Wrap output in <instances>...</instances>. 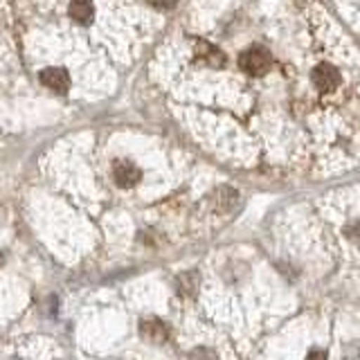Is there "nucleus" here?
I'll return each instance as SVG.
<instances>
[{
  "label": "nucleus",
  "mask_w": 360,
  "mask_h": 360,
  "mask_svg": "<svg viewBox=\"0 0 360 360\" xmlns=\"http://www.w3.org/2000/svg\"><path fill=\"white\" fill-rule=\"evenodd\" d=\"M307 360H326V354H324V352H318V349H315V352H311V354L307 356Z\"/></svg>",
  "instance_id": "7"
},
{
  "label": "nucleus",
  "mask_w": 360,
  "mask_h": 360,
  "mask_svg": "<svg viewBox=\"0 0 360 360\" xmlns=\"http://www.w3.org/2000/svg\"><path fill=\"white\" fill-rule=\"evenodd\" d=\"M68 11H70V18L77 20L79 25H90L95 18V7L90 3H72Z\"/></svg>",
  "instance_id": "5"
},
{
  "label": "nucleus",
  "mask_w": 360,
  "mask_h": 360,
  "mask_svg": "<svg viewBox=\"0 0 360 360\" xmlns=\"http://www.w3.org/2000/svg\"><path fill=\"white\" fill-rule=\"evenodd\" d=\"M142 333H144L146 338H149V340H153V342H160V340H165V338H167L165 326H162L160 322H155V320L144 322V324H142Z\"/></svg>",
  "instance_id": "6"
},
{
  "label": "nucleus",
  "mask_w": 360,
  "mask_h": 360,
  "mask_svg": "<svg viewBox=\"0 0 360 360\" xmlns=\"http://www.w3.org/2000/svg\"><path fill=\"white\" fill-rule=\"evenodd\" d=\"M313 84L322 93H333L340 86V72L331 63H320L313 68Z\"/></svg>",
  "instance_id": "2"
},
{
  "label": "nucleus",
  "mask_w": 360,
  "mask_h": 360,
  "mask_svg": "<svg viewBox=\"0 0 360 360\" xmlns=\"http://www.w3.org/2000/svg\"><path fill=\"white\" fill-rule=\"evenodd\" d=\"M41 84L50 88L52 93H65L70 88V77H68L63 68H45L41 72Z\"/></svg>",
  "instance_id": "4"
},
{
  "label": "nucleus",
  "mask_w": 360,
  "mask_h": 360,
  "mask_svg": "<svg viewBox=\"0 0 360 360\" xmlns=\"http://www.w3.org/2000/svg\"><path fill=\"white\" fill-rule=\"evenodd\" d=\"M112 178H115V183L120 187H133L142 178V172L131 160H117L112 165Z\"/></svg>",
  "instance_id": "3"
},
{
  "label": "nucleus",
  "mask_w": 360,
  "mask_h": 360,
  "mask_svg": "<svg viewBox=\"0 0 360 360\" xmlns=\"http://www.w3.org/2000/svg\"><path fill=\"white\" fill-rule=\"evenodd\" d=\"M270 63H273V59H270L268 50L259 48V45H255V48H250V50H245L241 54V59H239L241 70L248 72V75H252V77L266 75L270 70Z\"/></svg>",
  "instance_id": "1"
}]
</instances>
